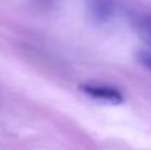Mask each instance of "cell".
I'll return each instance as SVG.
<instances>
[{"label": "cell", "instance_id": "obj_1", "mask_svg": "<svg viewBox=\"0 0 151 150\" xmlns=\"http://www.w3.org/2000/svg\"><path fill=\"white\" fill-rule=\"evenodd\" d=\"M79 90L91 99L104 101V103H110V104H120L125 100L120 90H117L116 87L107 86V84L84 83L79 86Z\"/></svg>", "mask_w": 151, "mask_h": 150}, {"label": "cell", "instance_id": "obj_3", "mask_svg": "<svg viewBox=\"0 0 151 150\" xmlns=\"http://www.w3.org/2000/svg\"><path fill=\"white\" fill-rule=\"evenodd\" d=\"M138 31L141 38L150 46L151 49V15L142 16L138 22Z\"/></svg>", "mask_w": 151, "mask_h": 150}, {"label": "cell", "instance_id": "obj_4", "mask_svg": "<svg viewBox=\"0 0 151 150\" xmlns=\"http://www.w3.org/2000/svg\"><path fill=\"white\" fill-rule=\"evenodd\" d=\"M137 57H138L139 63L144 65L151 72V50H141V51H138Z\"/></svg>", "mask_w": 151, "mask_h": 150}, {"label": "cell", "instance_id": "obj_2", "mask_svg": "<svg viewBox=\"0 0 151 150\" xmlns=\"http://www.w3.org/2000/svg\"><path fill=\"white\" fill-rule=\"evenodd\" d=\"M91 13L96 21L104 22L113 13V3L111 0H94L91 3Z\"/></svg>", "mask_w": 151, "mask_h": 150}]
</instances>
